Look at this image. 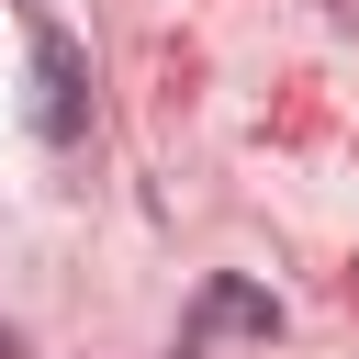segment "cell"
I'll use <instances>...</instances> for the list:
<instances>
[{"label": "cell", "mask_w": 359, "mask_h": 359, "mask_svg": "<svg viewBox=\"0 0 359 359\" xmlns=\"http://www.w3.org/2000/svg\"><path fill=\"white\" fill-rule=\"evenodd\" d=\"M0 359H22V337H11V325H0Z\"/></svg>", "instance_id": "obj_3"}, {"label": "cell", "mask_w": 359, "mask_h": 359, "mask_svg": "<svg viewBox=\"0 0 359 359\" xmlns=\"http://www.w3.org/2000/svg\"><path fill=\"white\" fill-rule=\"evenodd\" d=\"M202 337H280V303H269L258 280L213 269V280H202V303H191V325H180V359H202Z\"/></svg>", "instance_id": "obj_2"}, {"label": "cell", "mask_w": 359, "mask_h": 359, "mask_svg": "<svg viewBox=\"0 0 359 359\" xmlns=\"http://www.w3.org/2000/svg\"><path fill=\"white\" fill-rule=\"evenodd\" d=\"M22 11H34V0H22Z\"/></svg>", "instance_id": "obj_4"}, {"label": "cell", "mask_w": 359, "mask_h": 359, "mask_svg": "<svg viewBox=\"0 0 359 359\" xmlns=\"http://www.w3.org/2000/svg\"><path fill=\"white\" fill-rule=\"evenodd\" d=\"M34 123H45V146H79L90 135V45L56 11H34Z\"/></svg>", "instance_id": "obj_1"}]
</instances>
